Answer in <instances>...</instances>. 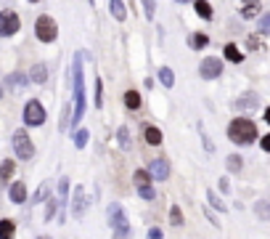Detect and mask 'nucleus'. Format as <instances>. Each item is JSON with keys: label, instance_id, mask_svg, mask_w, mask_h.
<instances>
[{"label": "nucleus", "instance_id": "f257e3e1", "mask_svg": "<svg viewBox=\"0 0 270 239\" xmlns=\"http://www.w3.org/2000/svg\"><path fill=\"white\" fill-rule=\"evenodd\" d=\"M72 82H74V109H72V125L77 128L85 114V77H82V51L74 53V67H72Z\"/></svg>", "mask_w": 270, "mask_h": 239}, {"label": "nucleus", "instance_id": "f03ea898", "mask_svg": "<svg viewBox=\"0 0 270 239\" xmlns=\"http://www.w3.org/2000/svg\"><path fill=\"white\" fill-rule=\"evenodd\" d=\"M228 138L233 141V144H252V141H257V128H254V122L252 120H233L228 125Z\"/></svg>", "mask_w": 270, "mask_h": 239}, {"label": "nucleus", "instance_id": "7ed1b4c3", "mask_svg": "<svg viewBox=\"0 0 270 239\" xmlns=\"http://www.w3.org/2000/svg\"><path fill=\"white\" fill-rule=\"evenodd\" d=\"M106 215H109V226L114 229V239H130V226L120 205H109Z\"/></svg>", "mask_w": 270, "mask_h": 239}, {"label": "nucleus", "instance_id": "20e7f679", "mask_svg": "<svg viewBox=\"0 0 270 239\" xmlns=\"http://www.w3.org/2000/svg\"><path fill=\"white\" fill-rule=\"evenodd\" d=\"M35 35H37V40H40V43H53L56 35H58V24L50 16H37Z\"/></svg>", "mask_w": 270, "mask_h": 239}, {"label": "nucleus", "instance_id": "39448f33", "mask_svg": "<svg viewBox=\"0 0 270 239\" xmlns=\"http://www.w3.org/2000/svg\"><path fill=\"white\" fill-rule=\"evenodd\" d=\"M11 144H14V152H16L19 159H32L35 157V144H32L27 131H16L14 138H11Z\"/></svg>", "mask_w": 270, "mask_h": 239}, {"label": "nucleus", "instance_id": "423d86ee", "mask_svg": "<svg viewBox=\"0 0 270 239\" xmlns=\"http://www.w3.org/2000/svg\"><path fill=\"white\" fill-rule=\"evenodd\" d=\"M19 27H22L19 14H14V11H0V35L11 37V35H16V32H19Z\"/></svg>", "mask_w": 270, "mask_h": 239}, {"label": "nucleus", "instance_id": "0eeeda50", "mask_svg": "<svg viewBox=\"0 0 270 239\" xmlns=\"http://www.w3.org/2000/svg\"><path fill=\"white\" fill-rule=\"evenodd\" d=\"M24 122H27L29 128H37V125H43L45 122V109L40 101H35L32 99L27 106H24Z\"/></svg>", "mask_w": 270, "mask_h": 239}, {"label": "nucleus", "instance_id": "6e6552de", "mask_svg": "<svg viewBox=\"0 0 270 239\" xmlns=\"http://www.w3.org/2000/svg\"><path fill=\"white\" fill-rule=\"evenodd\" d=\"M199 75L204 77V80H215V77L222 75V61L215 59V56H207L201 64H199Z\"/></svg>", "mask_w": 270, "mask_h": 239}, {"label": "nucleus", "instance_id": "1a4fd4ad", "mask_svg": "<svg viewBox=\"0 0 270 239\" xmlns=\"http://www.w3.org/2000/svg\"><path fill=\"white\" fill-rule=\"evenodd\" d=\"M148 176L156 178V181H167V176H170V162H167V159H162V157L154 159V162H151Z\"/></svg>", "mask_w": 270, "mask_h": 239}, {"label": "nucleus", "instance_id": "9d476101", "mask_svg": "<svg viewBox=\"0 0 270 239\" xmlns=\"http://www.w3.org/2000/svg\"><path fill=\"white\" fill-rule=\"evenodd\" d=\"M8 197H11V202L14 205H22V202H27V186L19 181V184H11V189H8Z\"/></svg>", "mask_w": 270, "mask_h": 239}, {"label": "nucleus", "instance_id": "9b49d317", "mask_svg": "<svg viewBox=\"0 0 270 239\" xmlns=\"http://www.w3.org/2000/svg\"><path fill=\"white\" fill-rule=\"evenodd\" d=\"M82 212H85V194H82V189H77L74 197H72V215L82 218Z\"/></svg>", "mask_w": 270, "mask_h": 239}, {"label": "nucleus", "instance_id": "f8f14e48", "mask_svg": "<svg viewBox=\"0 0 270 239\" xmlns=\"http://www.w3.org/2000/svg\"><path fill=\"white\" fill-rule=\"evenodd\" d=\"M143 138H146V144H151V146H159L162 144V131L154 128V125H148V128H143Z\"/></svg>", "mask_w": 270, "mask_h": 239}, {"label": "nucleus", "instance_id": "ddd939ff", "mask_svg": "<svg viewBox=\"0 0 270 239\" xmlns=\"http://www.w3.org/2000/svg\"><path fill=\"white\" fill-rule=\"evenodd\" d=\"M29 80L32 82H43L48 80V67H45V64H35V67H32V72H29Z\"/></svg>", "mask_w": 270, "mask_h": 239}, {"label": "nucleus", "instance_id": "4468645a", "mask_svg": "<svg viewBox=\"0 0 270 239\" xmlns=\"http://www.w3.org/2000/svg\"><path fill=\"white\" fill-rule=\"evenodd\" d=\"M257 104H260V101H257V93H252V90H249V93H244L239 101H236V106L239 109H254Z\"/></svg>", "mask_w": 270, "mask_h": 239}, {"label": "nucleus", "instance_id": "2eb2a0df", "mask_svg": "<svg viewBox=\"0 0 270 239\" xmlns=\"http://www.w3.org/2000/svg\"><path fill=\"white\" fill-rule=\"evenodd\" d=\"M109 11L114 14L117 22H124V16H127V5L120 3V0H111V3H109Z\"/></svg>", "mask_w": 270, "mask_h": 239}, {"label": "nucleus", "instance_id": "dca6fc26", "mask_svg": "<svg viewBox=\"0 0 270 239\" xmlns=\"http://www.w3.org/2000/svg\"><path fill=\"white\" fill-rule=\"evenodd\" d=\"M14 234H16V223L11 218L0 221V239H14Z\"/></svg>", "mask_w": 270, "mask_h": 239}, {"label": "nucleus", "instance_id": "f3484780", "mask_svg": "<svg viewBox=\"0 0 270 239\" xmlns=\"http://www.w3.org/2000/svg\"><path fill=\"white\" fill-rule=\"evenodd\" d=\"M159 82H162L164 88H172L175 85V75H172V69H170V67H162L159 69Z\"/></svg>", "mask_w": 270, "mask_h": 239}, {"label": "nucleus", "instance_id": "a211bd4d", "mask_svg": "<svg viewBox=\"0 0 270 239\" xmlns=\"http://www.w3.org/2000/svg\"><path fill=\"white\" fill-rule=\"evenodd\" d=\"M194 8H196V14H199L201 19H212V5H209L207 0H196Z\"/></svg>", "mask_w": 270, "mask_h": 239}, {"label": "nucleus", "instance_id": "6ab92c4d", "mask_svg": "<svg viewBox=\"0 0 270 239\" xmlns=\"http://www.w3.org/2000/svg\"><path fill=\"white\" fill-rule=\"evenodd\" d=\"M124 106H127V109H138V106H141V93H138V90H127V93H124Z\"/></svg>", "mask_w": 270, "mask_h": 239}, {"label": "nucleus", "instance_id": "aec40b11", "mask_svg": "<svg viewBox=\"0 0 270 239\" xmlns=\"http://www.w3.org/2000/svg\"><path fill=\"white\" fill-rule=\"evenodd\" d=\"M254 212H257V218L268 221V218H270V202H268V199H260V202L254 205Z\"/></svg>", "mask_w": 270, "mask_h": 239}, {"label": "nucleus", "instance_id": "412c9836", "mask_svg": "<svg viewBox=\"0 0 270 239\" xmlns=\"http://www.w3.org/2000/svg\"><path fill=\"white\" fill-rule=\"evenodd\" d=\"M225 59H228V61H233V64H239L244 56H241V51L236 48L233 43H228V45H225Z\"/></svg>", "mask_w": 270, "mask_h": 239}, {"label": "nucleus", "instance_id": "4be33fe9", "mask_svg": "<svg viewBox=\"0 0 270 239\" xmlns=\"http://www.w3.org/2000/svg\"><path fill=\"white\" fill-rule=\"evenodd\" d=\"M207 43H209V37L204 35V32H196V35H191V48L199 51V48H204Z\"/></svg>", "mask_w": 270, "mask_h": 239}, {"label": "nucleus", "instance_id": "5701e85b", "mask_svg": "<svg viewBox=\"0 0 270 239\" xmlns=\"http://www.w3.org/2000/svg\"><path fill=\"white\" fill-rule=\"evenodd\" d=\"M133 181L138 184V189H141V186H148V184H151V176H148L146 170H135V173H133Z\"/></svg>", "mask_w": 270, "mask_h": 239}, {"label": "nucleus", "instance_id": "b1692460", "mask_svg": "<svg viewBox=\"0 0 270 239\" xmlns=\"http://www.w3.org/2000/svg\"><path fill=\"white\" fill-rule=\"evenodd\" d=\"M8 85H11V88H16V90H22L24 85H27V77L16 72V75H11V77H8Z\"/></svg>", "mask_w": 270, "mask_h": 239}, {"label": "nucleus", "instance_id": "393cba45", "mask_svg": "<svg viewBox=\"0 0 270 239\" xmlns=\"http://www.w3.org/2000/svg\"><path fill=\"white\" fill-rule=\"evenodd\" d=\"M257 14H260V5H257V3H246V5L241 8V16H244V19H254Z\"/></svg>", "mask_w": 270, "mask_h": 239}, {"label": "nucleus", "instance_id": "a878e982", "mask_svg": "<svg viewBox=\"0 0 270 239\" xmlns=\"http://www.w3.org/2000/svg\"><path fill=\"white\" fill-rule=\"evenodd\" d=\"M14 162H11V159H5V162L3 165H0V178H3V181H8L11 176H14Z\"/></svg>", "mask_w": 270, "mask_h": 239}, {"label": "nucleus", "instance_id": "bb28decb", "mask_svg": "<svg viewBox=\"0 0 270 239\" xmlns=\"http://www.w3.org/2000/svg\"><path fill=\"white\" fill-rule=\"evenodd\" d=\"M88 138H90V133L85 131V128H82V131H77L74 133V146H77V149H82V146L88 144Z\"/></svg>", "mask_w": 270, "mask_h": 239}, {"label": "nucleus", "instance_id": "cd10ccee", "mask_svg": "<svg viewBox=\"0 0 270 239\" xmlns=\"http://www.w3.org/2000/svg\"><path fill=\"white\" fill-rule=\"evenodd\" d=\"M117 141H120L122 149H127V146H130V131H127V128H120V131H117Z\"/></svg>", "mask_w": 270, "mask_h": 239}, {"label": "nucleus", "instance_id": "c85d7f7f", "mask_svg": "<svg viewBox=\"0 0 270 239\" xmlns=\"http://www.w3.org/2000/svg\"><path fill=\"white\" fill-rule=\"evenodd\" d=\"M170 223L172 226H183V212L177 205H172V210H170Z\"/></svg>", "mask_w": 270, "mask_h": 239}, {"label": "nucleus", "instance_id": "c756f323", "mask_svg": "<svg viewBox=\"0 0 270 239\" xmlns=\"http://www.w3.org/2000/svg\"><path fill=\"white\" fill-rule=\"evenodd\" d=\"M207 199H209V205H212V208H215V210H220V212H222V210H225V205H222V199H220V197H217V194H215V191H207Z\"/></svg>", "mask_w": 270, "mask_h": 239}, {"label": "nucleus", "instance_id": "7c9ffc66", "mask_svg": "<svg viewBox=\"0 0 270 239\" xmlns=\"http://www.w3.org/2000/svg\"><path fill=\"white\" fill-rule=\"evenodd\" d=\"M228 170L230 173H239L241 170V157H239V154H230V157H228Z\"/></svg>", "mask_w": 270, "mask_h": 239}, {"label": "nucleus", "instance_id": "2f4dec72", "mask_svg": "<svg viewBox=\"0 0 270 239\" xmlns=\"http://www.w3.org/2000/svg\"><path fill=\"white\" fill-rule=\"evenodd\" d=\"M58 194H61V205H67V194H69V178H61V184H58Z\"/></svg>", "mask_w": 270, "mask_h": 239}, {"label": "nucleus", "instance_id": "473e14b6", "mask_svg": "<svg viewBox=\"0 0 270 239\" xmlns=\"http://www.w3.org/2000/svg\"><path fill=\"white\" fill-rule=\"evenodd\" d=\"M96 106L98 109L103 106V85H101V80H96Z\"/></svg>", "mask_w": 270, "mask_h": 239}, {"label": "nucleus", "instance_id": "72a5a7b5", "mask_svg": "<svg viewBox=\"0 0 270 239\" xmlns=\"http://www.w3.org/2000/svg\"><path fill=\"white\" fill-rule=\"evenodd\" d=\"M260 35H270V14L260 19Z\"/></svg>", "mask_w": 270, "mask_h": 239}, {"label": "nucleus", "instance_id": "f704fd0d", "mask_svg": "<svg viewBox=\"0 0 270 239\" xmlns=\"http://www.w3.org/2000/svg\"><path fill=\"white\" fill-rule=\"evenodd\" d=\"M138 194H141L143 199H154V197H156V191L151 189V186H141V189H138Z\"/></svg>", "mask_w": 270, "mask_h": 239}, {"label": "nucleus", "instance_id": "c9c22d12", "mask_svg": "<svg viewBox=\"0 0 270 239\" xmlns=\"http://www.w3.org/2000/svg\"><path fill=\"white\" fill-rule=\"evenodd\" d=\"M56 205H58V202H48V212H45V221H50V218H53V212H56Z\"/></svg>", "mask_w": 270, "mask_h": 239}, {"label": "nucleus", "instance_id": "e433bc0d", "mask_svg": "<svg viewBox=\"0 0 270 239\" xmlns=\"http://www.w3.org/2000/svg\"><path fill=\"white\" fill-rule=\"evenodd\" d=\"M45 197H48V189H45V186H43V189H37V194H35V202H43Z\"/></svg>", "mask_w": 270, "mask_h": 239}, {"label": "nucleus", "instance_id": "4c0bfd02", "mask_svg": "<svg viewBox=\"0 0 270 239\" xmlns=\"http://www.w3.org/2000/svg\"><path fill=\"white\" fill-rule=\"evenodd\" d=\"M260 146H262V149H265V152H270V133H268V135H262Z\"/></svg>", "mask_w": 270, "mask_h": 239}, {"label": "nucleus", "instance_id": "58836bf2", "mask_svg": "<svg viewBox=\"0 0 270 239\" xmlns=\"http://www.w3.org/2000/svg\"><path fill=\"white\" fill-rule=\"evenodd\" d=\"M148 239H162V229H151L148 231Z\"/></svg>", "mask_w": 270, "mask_h": 239}, {"label": "nucleus", "instance_id": "ea45409f", "mask_svg": "<svg viewBox=\"0 0 270 239\" xmlns=\"http://www.w3.org/2000/svg\"><path fill=\"white\" fill-rule=\"evenodd\" d=\"M246 43H249V48H262V43H260V40H257V37H249V40H246Z\"/></svg>", "mask_w": 270, "mask_h": 239}, {"label": "nucleus", "instance_id": "a19ab883", "mask_svg": "<svg viewBox=\"0 0 270 239\" xmlns=\"http://www.w3.org/2000/svg\"><path fill=\"white\" fill-rule=\"evenodd\" d=\"M230 189V184H228V178H220V191H228Z\"/></svg>", "mask_w": 270, "mask_h": 239}, {"label": "nucleus", "instance_id": "79ce46f5", "mask_svg": "<svg viewBox=\"0 0 270 239\" xmlns=\"http://www.w3.org/2000/svg\"><path fill=\"white\" fill-rule=\"evenodd\" d=\"M143 8H146V16H151V14H154V3H151V0H148L146 5H143Z\"/></svg>", "mask_w": 270, "mask_h": 239}, {"label": "nucleus", "instance_id": "37998d69", "mask_svg": "<svg viewBox=\"0 0 270 239\" xmlns=\"http://www.w3.org/2000/svg\"><path fill=\"white\" fill-rule=\"evenodd\" d=\"M265 122H268V125H270V106L265 109Z\"/></svg>", "mask_w": 270, "mask_h": 239}, {"label": "nucleus", "instance_id": "c03bdc74", "mask_svg": "<svg viewBox=\"0 0 270 239\" xmlns=\"http://www.w3.org/2000/svg\"><path fill=\"white\" fill-rule=\"evenodd\" d=\"M0 99H3V85H0Z\"/></svg>", "mask_w": 270, "mask_h": 239}, {"label": "nucleus", "instance_id": "a18cd8bd", "mask_svg": "<svg viewBox=\"0 0 270 239\" xmlns=\"http://www.w3.org/2000/svg\"><path fill=\"white\" fill-rule=\"evenodd\" d=\"M40 239H50V237H40Z\"/></svg>", "mask_w": 270, "mask_h": 239}]
</instances>
